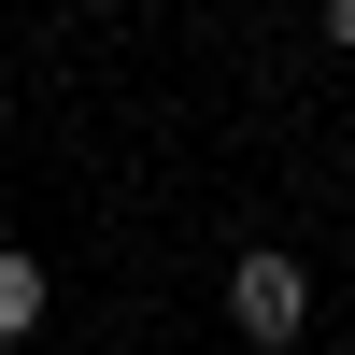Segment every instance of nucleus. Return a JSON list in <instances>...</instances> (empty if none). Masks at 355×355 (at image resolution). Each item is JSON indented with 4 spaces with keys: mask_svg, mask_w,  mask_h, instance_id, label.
I'll return each instance as SVG.
<instances>
[{
    "mask_svg": "<svg viewBox=\"0 0 355 355\" xmlns=\"http://www.w3.org/2000/svg\"><path fill=\"white\" fill-rule=\"evenodd\" d=\"M299 313H313V270H299L284 242H256L242 270H227V327H242L256 355H284V341H299Z\"/></svg>",
    "mask_w": 355,
    "mask_h": 355,
    "instance_id": "1",
    "label": "nucleus"
},
{
    "mask_svg": "<svg viewBox=\"0 0 355 355\" xmlns=\"http://www.w3.org/2000/svg\"><path fill=\"white\" fill-rule=\"evenodd\" d=\"M28 327H43V256L0 242V341H28Z\"/></svg>",
    "mask_w": 355,
    "mask_h": 355,
    "instance_id": "2",
    "label": "nucleus"
},
{
    "mask_svg": "<svg viewBox=\"0 0 355 355\" xmlns=\"http://www.w3.org/2000/svg\"><path fill=\"white\" fill-rule=\"evenodd\" d=\"M327 28H341V43H355V0H341V15H327Z\"/></svg>",
    "mask_w": 355,
    "mask_h": 355,
    "instance_id": "3",
    "label": "nucleus"
}]
</instances>
